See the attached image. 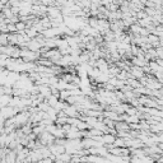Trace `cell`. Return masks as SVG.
Here are the masks:
<instances>
[{
  "label": "cell",
  "instance_id": "6da1fadb",
  "mask_svg": "<svg viewBox=\"0 0 163 163\" xmlns=\"http://www.w3.org/2000/svg\"><path fill=\"white\" fill-rule=\"evenodd\" d=\"M0 45H2V46L9 45V35L6 32H2V33H0Z\"/></svg>",
  "mask_w": 163,
  "mask_h": 163
},
{
  "label": "cell",
  "instance_id": "7a4b0ae2",
  "mask_svg": "<svg viewBox=\"0 0 163 163\" xmlns=\"http://www.w3.org/2000/svg\"><path fill=\"white\" fill-rule=\"evenodd\" d=\"M15 28H17L18 32H23L26 28H27V26H26L24 22H17V23H15Z\"/></svg>",
  "mask_w": 163,
  "mask_h": 163
},
{
  "label": "cell",
  "instance_id": "3957f363",
  "mask_svg": "<svg viewBox=\"0 0 163 163\" xmlns=\"http://www.w3.org/2000/svg\"><path fill=\"white\" fill-rule=\"evenodd\" d=\"M115 140H116V139H115L112 135H104V137L102 138V141L106 143V144H110V143H115Z\"/></svg>",
  "mask_w": 163,
  "mask_h": 163
}]
</instances>
